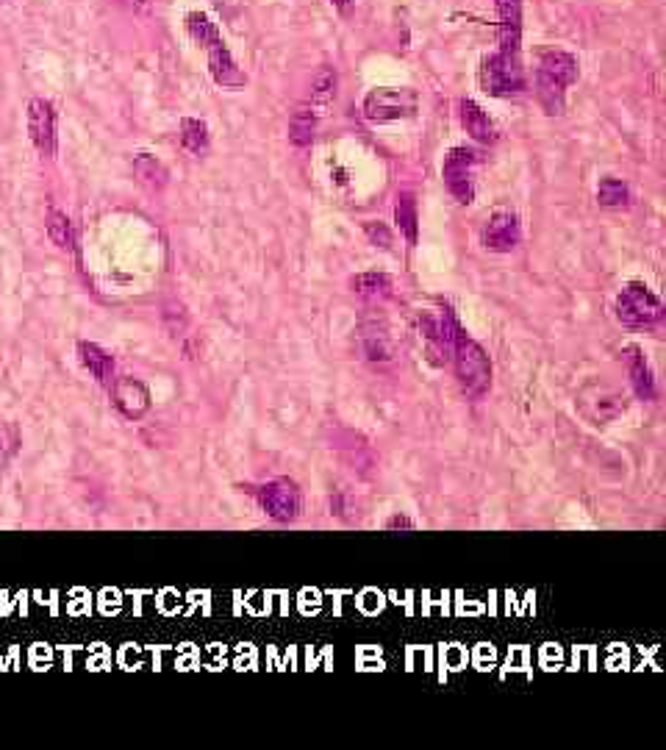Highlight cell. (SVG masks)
<instances>
[{
    "label": "cell",
    "instance_id": "cell-1",
    "mask_svg": "<svg viewBox=\"0 0 666 750\" xmlns=\"http://www.w3.org/2000/svg\"><path fill=\"white\" fill-rule=\"evenodd\" d=\"M578 81V59L567 50H544L536 64V98L547 114H561L567 89Z\"/></svg>",
    "mask_w": 666,
    "mask_h": 750
},
{
    "label": "cell",
    "instance_id": "cell-2",
    "mask_svg": "<svg viewBox=\"0 0 666 750\" xmlns=\"http://www.w3.org/2000/svg\"><path fill=\"white\" fill-rule=\"evenodd\" d=\"M478 84L486 95L492 98H514L522 95L528 81H525V67H522V56L517 53H506V50H494L489 56H483L481 67H478Z\"/></svg>",
    "mask_w": 666,
    "mask_h": 750
},
{
    "label": "cell",
    "instance_id": "cell-3",
    "mask_svg": "<svg viewBox=\"0 0 666 750\" xmlns=\"http://www.w3.org/2000/svg\"><path fill=\"white\" fill-rule=\"evenodd\" d=\"M453 364H456V375L461 389L469 398H483L492 384V362L489 353L469 337L467 331H461L453 345Z\"/></svg>",
    "mask_w": 666,
    "mask_h": 750
},
{
    "label": "cell",
    "instance_id": "cell-4",
    "mask_svg": "<svg viewBox=\"0 0 666 750\" xmlns=\"http://www.w3.org/2000/svg\"><path fill=\"white\" fill-rule=\"evenodd\" d=\"M464 328L458 323L456 312L442 303L439 309H428L420 314V334L425 339V353L433 367H442L453 359V345Z\"/></svg>",
    "mask_w": 666,
    "mask_h": 750
},
{
    "label": "cell",
    "instance_id": "cell-5",
    "mask_svg": "<svg viewBox=\"0 0 666 750\" xmlns=\"http://www.w3.org/2000/svg\"><path fill=\"white\" fill-rule=\"evenodd\" d=\"M617 320L628 328H650L664 317V306L653 289L642 281H630L622 287L614 303Z\"/></svg>",
    "mask_w": 666,
    "mask_h": 750
},
{
    "label": "cell",
    "instance_id": "cell-6",
    "mask_svg": "<svg viewBox=\"0 0 666 750\" xmlns=\"http://www.w3.org/2000/svg\"><path fill=\"white\" fill-rule=\"evenodd\" d=\"M420 106V98L414 89H395V87H378L367 92V98L361 103L364 117L370 123H395V120H406L414 117Z\"/></svg>",
    "mask_w": 666,
    "mask_h": 750
},
{
    "label": "cell",
    "instance_id": "cell-7",
    "mask_svg": "<svg viewBox=\"0 0 666 750\" xmlns=\"http://www.w3.org/2000/svg\"><path fill=\"white\" fill-rule=\"evenodd\" d=\"M478 162H481V153L472 148H453L444 156V187L464 206L475 200V167H478Z\"/></svg>",
    "mask_w": 666,
    "mask_h": 750
},
{
    "label": "cell",
    "instance_id": "cell-8",
    "mask_svg": "<svg viewBox=\"0 0 666 750\" xmlns=\"http://www.w3.org/2000/svg\"><path fill=\"white\" fill-rule=\"evenodd\" d=\"M256 500H259L261 512H267V517L278 523H292L303 509V492L292 478H272L267 484H261Z\"/></svg>",
    "mask_w": 666,
    "mask_h": 750
},
{
    "label": "cell",
    "instance_id": "cell-9",
    "mask_svg": "<svg viewBox=\"0 0 666 750\" xmlns=\"http://www.w3.org/2000/svg\"><path fill=\"white\" fill-rule=\"evenodd\" d=\"M28 134L42 156H48V159L56 156L59 134H56V109L50 100L34 98L28 103Z\"/></svg>",
    "mask_w": 666,
    "mask_h": 750
},
{
    "label": "cell",
    "instance_id": "cell-10",
    "mask_svg": "<svg viewBox=\"0 0 666 750\" xmlns=\"http://www.w3.org/2000/svg\"><path fill=\"white\" fill-rule=\"evenodd\" d=\"M111 403L125 420H142L150 412V389L131 375H120L109 384Z\"/></svg>",
    "mask_w": 666,
    "mask_h": 750
},
{
    "label": "cell",
    "instance_id": "cell-11",
    "mask_svg": "<svg viewBox=\"0 0 666 750\" xmlns=\"http://www.w3.org/2000/svg\"><path fill=\"white\" fill-rule=\"evenodd\" d=\"M522 239V225L514 212H494L481 228V242L494 253H511Z\"/></svg>",
    "mask_w": 666,
    "mask_h": 750
},
{
    "label": "cell",
    "instance_id": "cell-12",
    "mask_svg": "<svg viewBox=\"0 0 666 750\" xmlns=\"http://www.w3.org/2000/svg\"><path fill=\"white\" fill-rule=\"evenodd\" d=\"M580 409L594 423H608V420H614V417L625 412V398L614 389L592 384V387L580 392Z\"/></svg>",
    "mask_w": 666,
    "mask_h": 750
},
{
    "label": "cell",
    "instance_id": "cell-13",
    "mask_svg": "<svg viewBox=\"0 0 666 750\" xmlns=\"http://www.w3.org/2000/svg\"><path fill=\"white\" fill-rule=\"evenodd\" d=\"M497 9V34H500V48L506 53L522 50V0H494Z\"/></svg>",
    "mask_w": 666,
    "mask_h": 750
},
{
    "label": "cell",
    "instance_id": "cell-14",
    "mask_svg": "<svg viewBox=\"0 0 666 750\" xmlns=\"http://www.w3.org/2000/svg\"><path fill=\"white\" fill-rule=\"evenodd\" d=\"M622 359L628 364L630 384L639 400H655L658 398V384H655V373L650 359L644 356V350L639 345H628L622 350Z\"/></svg>",
    "mask_w": 666,
    "mask_h": 750
},
{
    "label": "cell",
    "instance_id": "cell-15",
    "mask_svg": "<svg viewBox=\"0 0 666 750\" xmlns=\"http://www.w3.org/2000/svg\"><path fill=\"white\" fill-rule=\"evenodd\" d=\"M358 348L367 362L386 364L395 359V339L381 323H364L358 328Z\"/></svg>",
    "mask_w": 666,
    "mask_h": 750
},
{
    "label": "cell",
    "instance_id": "cell-16",
    "mask_svg": "<svg viewBox=\"0 0 666 750\" xmlns=\"http://www.w3.org/2000/svg\"><path fill=\"white\" fill-rule=\"evenodd\" d=\"M209 53V73L214 78V84H220L225 89H239L247 84V75L242 73V67L236 64V59L231 56V50L225 48V39L214 42L206 48Z\"/></svg>",
    "mask_w": 666,
    "mask_h": 750
},
{
    "label": "cell",
    "instance_id": "cell-17",
    "mask_svg": "<svg viewBox=\"0 0 666 750\" xmlns=\"http://www.w3.org/2000/svg\"><path fill=\"white\" fill-rule=\"evenodd\" d=\"M458 120L464 125V131H467L469 137L478 139V142H494L497 139V128H494L492 117L483 112L481 106L475 103V100H458Z\"/></svg>",
    "mask_w": 666,
    "mask_h": 750
},
{
    "label": "cell",
    "instance_id": "cell-18",
    "mask_svg": "<svg viewBox=\"0 0 666 750\" xmlns=\"http://www.w3.org/2000/svg\"><path fill=\"white\" fill-rule=\"evenodd\" d=\"M78 359L98 384L109 387L114 381V359H111L109 350H103L95 342H78Z\"/></svg>",
    "mask_w": 666,
    "mask_h": 750
},
{
    "label": "cell",
    "instance_id": "cell-19",
    "mask_svg": "<svg viewBox=\"0 0 666 750\" xmlns=\"http://www.w3.org/2000/svg\"><path fill=\"white\" fill-rule=\"evenodd\" d=\"M317 109L311 106L309 100L300 103L295 112H292V120H289V139L297 148H309L314 142V131H317Z\"/></svg>",
    "mask_w": 666,
    "mask_h": 750
},
{
    "label": "cell",
    "instance_id": "cell-20",
    "mask_svg": "<svg viewBox=\"0 0 666 750\" xmlns=\"http://www.w3.org/2000/svg\"><path fill=\"white\" fill-rule=\"evenodd\" d=\"M395 223L400 234L406 237L408 245H417V228H420V217H417V200L411 192H400L395 198Z\"/></svg>",
    "mask_w": 666,
    "mask_h": 750
},
{
    "label": "cell",
    "instance_id": "cell-21",
    "mask_svg": "<svg viewBox=\"0 0 666 750\" xmlns=\"http://www.w3.org/2000/svg\"><path fill=\"white\" fill-rule=\"evenodd\" d=\"M350 287H353V292L361 295V298L386 300L392 295L395 284H392V278L386 273H358L356 278L350 281Z\"/></svg>",
    "mask_w": 666,
    "mask_h": 750
},
{
    "label": "cell",
    "instance_id": "cell-22",
    "mask_svg": "<svg viewBox=\"0 0 666 750\" xmlns=\"http://www.w3.org/2000/svg\"><path fill=\"white\" fill-rule=\"evenodd\" d=\"M184 25H186V34L189 37L195 39L198 42L200 48L206 50L209 45H214V42H220V28H217V23L211 20L209 14H203V12H189L184 17Z\"/></svg>",
    "mask_w": 666,
    "mask_h": 750
},
{
    "label": "cell",
    "instance_id": "cell-23",
    "mask_svg": "<svg viewBox=\"0 0 666 750\" xmlns=\"http://www.w3.org/2000/svg\"><path fill=\"white\" fill-rule=\"evenodd\" d=\"M134 173L136 178L150 189H164L167 187V178H170L167 167H164L156 156H150V153H139V156H134Z\"/></svg>",
    "mask_w": 666,
    "mask_h": 750
},
{
    "label": "cell",
    "instance_id": "cell-24",
    "mask_svg": "<svg viewBox=\"0 0 666 750\" xmlns=\"http://www.w3.org/2000/svg\"><path fill=\"white\" fill-rule=\"evenodd\" d=\"M181 145L195 156L206 153V148H209V125L203 120H195V117H186L181 123Z\"/></svg>",
    "mask_w": 666,
    "mask_h": 750
},
{
    "label": "cell",
    "instance_id": "cell-25",
    "mask_svg": "<svg viewBox=\"0 0 666 750\" xmlns=\"http://www.w3.org/2000/svg\"><path fill=\"white\" fill-rule=\"evenodd\" d=\"M48 237L56 248L75 250L73 223H70V217L64 212H59V209H53V212L48 214Z\"/></svg>",
    "mask_w": 666,
    "mask_h": 750
},
{
    "label": "cell",
    "instance_id": "cell-26",
    "mask_svg": "<svg viewBox=\"0 0 666 750\" xmlns=\"http://www.w3.org/2000/svg\"><path fill=\"white\" fill-rule=\"evenodd\" d=\"M597 200H600V206H608V209H622V206H628V184L619 181V178H603V181L597 184Z\"/></svg>",
    "mask_w": 666,
    "mask_h": 750
},
{
    "label": "cell",
    "instance_id": "cell-27",
    "mask_svg": "<svg viewBox=\"0 0 666 750\" xmlns=\"http://www.w3.org/2000/svg\"><path fill=\"white\" fill-rule=\"evenodd\" d=\"M333 98H336V73H333V70H322V73L314 78L309 103L314 109H322V106H328Z\"/></svg>",
    "mask_w": 666,
    "mask_h": 750
},
{
    "label": "cell",
    "instance_id": "cell-28",
    "mask_svg": "<svg viewBox=\"0 0 666 750\" xmlns=\"http://www.w3.org/2000/svg\"><path fill=\"white\" fill-rule=\"evenodd\" d=\"M364 234H367V239H370L372 245H378V248H392V231H389V225H383V223H375V220H367L364 223Z\"/></svg>",
    "mask_w": 666,
    "mask_h": 750
},
{
    "label": "cell",
    "instance_id": "cell-29",
    "mask_svg": "<svg viewBox=\"0 0 666 750\" xmlns=\"http://www.w3.org/2000/svg\"><path fill=\"white\" fill-rule=\"evenodd\" d=\"M14 448H17V434L12 428L0 425V459H3V453H14Z\"/></svg>",
    "mask_w": 666,
    "mask_h": 750
},
{
    "label": "cell",
    "instance_id": "cell-30",
    "mask_svg": "<svg viewBox=\"0 0 666 750\" xmlns=\"http://www.w3.org/2000/svg\"><path fill=\"white\" fill-rule=\"evenodd\" d=\"M397 528H414V523L408 520L406 514H395V517L386 523V531H397Z\"/></svg>",
    "mask_w": 666,
    "mask_h": 750
},
{
    "label": "cell",
    "instance_id": "cell-31",
    "mask_svg": "<svg viewBox=\"0 0 666 750\" xmlns=\"http://www.w3.org/2000/svg\"><path fill=\"white\" fill-rule=\"evenodd\" d=\"M331 3H333V6H336V9H339V12H342V14L350 12V0H331Z\"/></svg>",
    "mask_w": 666,
    "mask_h": 750
},
{
    "label": "cell",
    "instance_id": "cell-32",
    "mask_svg": "<svg viewBox=\"0 0 666 750\" xmlns=\"http://www.w3.org/2000/svg\"><path fill=\"white\" fill-rule=\"evenodd\" d=\"M128 6H134V9H148L150 0H125Z\"/></svg>",
    "mask_w": 666,
    "mask_h": 750
}]
</instances>
